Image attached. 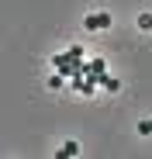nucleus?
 <instances>
[{
    "label": "nucleus",
    "mask_w": 152,
    "mask_h": 159,
    "mask_svg": "<svg viewBox=\"0 0 152 159\" xmlns=\"http://www.w3.org/2000/svg\"><path fill=\"white\" fill-rule=\"evenodd\" d=\"M76 59H83V56H69V52H59V56H52V66H56V73L73 76V73H76Z\"/></svg>",
    "instance_id": "nucleus-1"
},
{
    "label": "nucleus",
    "mask_w": 152,
    "mask_h": 159,
    "mask_svg": "<svg viewBox=\"0 0 152 159\" xmlns=\"http://www.w3.org/2000/svg\"><path fill=\"white\" fill-rule=\"evenodd\" d=\"M83 28H87V31H104V28H111V14H107V11L87 14V17H83Z\"/></svg>",
    "instance_id": "nucleus-2"
},
{
    "label": "nucleus",
    "mask_w": 152,
    "mask_h": 159,
    "mask_svg": "<svg viewBox=\"0 0 152 159\" xmlns=\"http://www.w3.org/2000/svg\"><path fill=\"white\" fill-rule=\"evenodd\" d=\"M87 76L97 80V83L104 87V80H107V62H104V59H90V62H87Z\"/></svg>",
    "instance_id": "nucleus-3"
},
{
    "label": "nucleus",
    "mask_w": 152,
    "mask_h": 159,
    "mask_svg": "<svg viewBox=\"0 0 152 159\" xmlns=\"http://www.w3.org/2000/svg\"><path fill=\"white\" fill-rule=\"evenodd\" d=\"M76 152H80V145H76V142L69 139V142H62V149H59L56 156H59V159H69V156H76Z\"/></svg>",
    "instance_id": "nucleus-4"
},
{
    "label": "nucleus",
    "mask_w": 152,
    "mask_h": 159,
    "mask_svg": "<svg viewBox=\"0 0 152 159\" xmlns=\"http://www.w3.org/2000/svg\"><path fill=\"white\" fill-rule=\"evenodd\" d=\"M104 90L118 93V90H121V80H118V76H107V80H104Z\"/></svg>",
    "instance_id": "nucleus-5"
},
{
    "label": "nucleus",
    "mask_w": 152,
    "mask_h": 159,
    "mask_svg": "<svg viewBox=\"0 0 152 159\" xmlns=\"http://www.w3.org/2000/svg\"><path fill=\"white\" fill-rule=\"evenodd\" d=\"M66 80H69V76H62V73H56V76H52V80H48V87H52V90H59V87H62V83H66Z\"/></svg>",
    "instance_id": "nucleus-6"
},
{
    "label": "nucleus",
    "mask_w": 152,
    "mask_h": 159,
    "mask_svg": "<svg viewBox=\"0 0 152 159\" xmlns=\"http://www.w3.org/2000/svg\"><path fill=\"white\" fill-rule=\"evenodd\" d=\"M138 28H142V31L152 28V14H138Z\"/></svg>",
    "instance_id": "nucleus-7"
},
{
    "label": "nucleus",
    "mask_w": 152,
    "mask_h": 159,
    "mask_svg": "<svg viewBox=\"0 0 152 159\" xmlns=\"http://www.w3.org/2000/svg\"><path fill=\"white\" fill-rule=\"evenodd\" d=\"M138 135H152V118H145V121H138Z\"/></svg>",
    "instance_id": "nucleus-8"
}]
</instances>
